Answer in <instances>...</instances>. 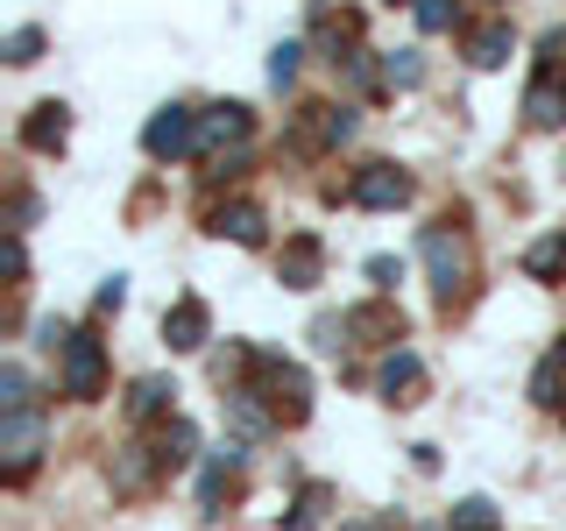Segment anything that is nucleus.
I'll use <instances>...</instances> for the list:
<instances>
[{"label":"nucleus","mask_w":566,"mask_h":531,"mask_svg":"<svg viewBox=\"0 0 566 531\" xmlns=\"http://www.w3.org/2000/svg\"><path fill=\"white\" fill-rule=\"evenodd\" d=\"M255 389H262V404L276 412V425H305L312 418V376L297 362H283V354H270V347H255Z\"/></svg>","instance_id":"nucleus-1"},{"label":"nucleus","mask_w":566,"mask_h":531,"mask_svg":"<svg viewBox=\"0 0 566 531\" xmlns=\"http://www.w3.org/2000/svg\"><path fill=\"white\" fill-rule=\"evenodd\" d=\"M43 460V412H0V468L8 482H29V468Z\"/></svg>","instance_id":"nucleus-2"},{"label":"nucleus","mask_w":566,"mask_h":531,"mask_svg":"<svg viewBox=\"0 0 566 531\" xmlns=\"http://www.w3.org/2000/svg\"><path fill=\"white\" fill-rule=\"evenodd\" d=\"M418 256H424V277H432L439 305H453V291L468 283V241H460L453 227H432V235L418 241Z\"/></svg>","instance_id":"nucleus-3"},{"label":"nucleus","mask_w":566,"mask_h":531,"mask_svg":"<svg viewBox=\"0 0 566 531\" xmlns=\"http://www.w3.org/2000/svg\"><path fill=\"white\" fill-rule=\"evenodd\" d=\"M142 149L156 156V164H177V156L199 149V114L191 106H156L149 128H142Z\"/></svg>","instance_id":"nucleus-4"},{"label":"nucleus","mask_w":566,"mask_h":531,"mask_svg":"<svg viewBox=\"0 0 566 531\" xmlns=\"http://www.w3.org/2000/svg\"><path fill=\"white\" fill-rule=\"evenodd\" d=\"M99 389H106V347L93 341V333H71V341H64V397L93 404Z\"/></svg>","instance_id":"nucleus-5"},{"label":"nucleus","mask_w":566,"mask_h":531,"mask_svg":"<svg viewBox=\"0 0 566 531\" xmlns=\"http://www.w3.org/2000/svg\"><path fill=\"white\" fill-rule=\"evenodd\" d=\"M347 199L368 206V212H397V206H411V177H403L397 164H361L354 185H347Z\"/></svg>","instance_id":"nucleus-6"},{"label":"nucleus","mask_w":566,"mask_h":531,"mask_svg":"<svg viewBox=\"0 0 566 531\" xmlns=\"http://www.w3.org/2000/svg\"><path fill=\"white\" fill-rule=\"evenodd\" d=\"M248 128H255V114H248L241 100L206 106V114H199V156H227V149H241Z\"/></svg>","instance_id":"nucleus-7"},{"label":"nucleus","mask_w":566,"mask_h":531,"mask_svg":"<svg viewBox=\"0 0 566 531\" xmlns=\"http://www.w3.org/2000/svg\"><path fill=\"white\" fill-rule=\"evenodd\" d=\"M354 106H305L297 114V149H340V142H354Z\"/></svg>","instance_id":"nucleus-8"},{"label":"nucleus","mask_w":566,"mask_h":531,"mask_svg":"<svg viewBox=\"0 0 566 531\" xmlns=\"http://www.w3.org/2000/svg\"><path fill=\"white\" fill-rule=\"evenodd\" d=\"M326 277V248H318V235H291L276 256V283L283 291H312V283Z\"/></svg>","instance_id":"nucleus-9"},{"label":"nucleus","mask_w":566,"mask_h":531,"mask_svg":"<svg viewBox=\"0 0 566 531\" xmlns=\"http://www.w3.org/2000/svg\"><path fill=\"white\" fill-rule=\"evenodd\" d=\"M376 389L389 404H418V389H424V362L411 347H389L382 354V368H376Z\"/></svg>","instance_id":"nucleus-10"},{"label":"nucleus","mask_w":566,"mask_h":531,"mask_svg":"<svg viewBox=\"0 0 566 531\" xmlns=\"http://www.w3.org/2000/svg\"><path fill=\"white\" fill-rule=\"evenodd\" d=\"M212 235H220V241H241V248H262L270 220H262L255 199H227V206H212Z\"/></svg>","instance_id":"nucleus-11"},{"label":"nucleus","mask_w":566,"mask_h":531,"mask_svg":"<svg viewBox=\"0 0 566 531\" xmlns=\"http://www.w3.org/2000/svg\"><path fill=\"white\" fill-rule=\"evenodd\" d=\"M164 341H170L177 354H191V347H206V341H212V312L199 305V298H177V305L164 312Z\"/></svg>","instance_id":"nucleus-12"},{"label":"nucleus","mask_w":566,"mask_h":531,"mask_svg":"<svg viewBox=\"0 0 566 531\" xmlns=\"http://www.w3.org/2000/svg\"><path fill=\"white\" fill-rule=\"evenodd\" d=\"M524 121H531V128H559V121H566V79L538 71V79L524 85Z\"/></svg>","instance_id":"nucleus-13"},{"label":"nucleus","mask_w":566,"mask_h":531,"mask_svg":"<svg viewBox=\"0 0 566 531\" xmlns=\"http://www.w3.org/2000/svg\"><path fill=\"white\" fill-rule=\"evenodd\" d=\"M347 341L397 347V341H403V312H389V305H354V312H347Z\"/></svg>","instance_id":"nucleus-14"},{"label":"nucleus","mask_w":566,"mask_h":531,"mask_svg":"<svg viewBox=\"0 0 566 531\" xmlns=\"http://www.w3.org/2000/svg\"><path fill=\"white\" fill-rule=\"evenodd\" d=\"M468 64H482V71H495V64H510V50H517V35H510V22H474L468 29Z\"/></svg>","instance_id":"nucleus-15"},{"label":"nucleus","mask_w":566,"mask_h":531,"mask_svg":"<svg viewBox=\"0 0 566 531\" xmlns=\"http://www.w3.org/2000/svg\"><path fill=\"white\" fill-rule=\"evenodd\" d=\"M149 447H156V460H164V475H170V468H191V454H199V433H191V418H164Z\"/></svg>","instance_id":"nucleus-16"},{"label":"nucleus","mask_w":566,"mask_h":531,"mask_svg":"<svg viewBox=\"0 0 566 531\" xmlns=\"http://www.w3.org/2000/svg\"><path fill=\"white\" fill-rule=\"evenodd\" d=\"M64 135H71V114H64L57 100H43V106L22 121V149H64Z\"/></svg>","instance_id":"nucleus-17"},{"label":"nucleus","mask_w":566,"mask_h":531,"mask_svg":"<svg viewBox=\"0 0 566 531\" xmlns=\"http://www.w3.org/2000/svg\"><path fill=\"white\" fill-rule=\"evenodd\" d=\"M164 475V460H156V447H120V460H114V489L120 496H142Z\"/></svg>","instance_id":"nucleus-18"},{"label":"nucleus","mask_w":566,"mask_h":531,"mask_svg":"<svg viewBox=\"0 0 566 531\" xmlns=\"http://www.w3.org/2000/svg\"><path fill=\"white\" fill-rule=\"evenodd\" d=\"M524 277H538V283H566V235L531 241V248H524Z\"/></svg>","instance_id":"nucleus-19"},{"label":"nucleus","mask_w":566,"mask_h":531,"mask_svg":"<svg viewBox=\"0 0 566 531\" xmlns=\"http://www.w3.org/2000/svg\"><path fill=\"white\" fill-rule=\"evenodd\" d=\"M234 475H241V439H227V447H212V460H206L199 496H206V503H220V489H234Z\"/></svg>","instance_id":"nucleus-20"},{"label":"nucleus","mask_w":566,"mask_h":531,"mask_svg":"<svg viewBox=\"0 0 566 531\" xmlns=\"http://www.w3.org/2000/svg\"><path fill=\"white\" fill-rule=\"evenodd\" d=\"M531 404H545V412H559V404H566V347H553L538 362V376H531Z\"/></svg>","instance_id":"nucleus-21"},{"label":"nucleus","mask_w":566,"mask_h":531,"mask_svg":"<svg viewBox=\"0 0 566 531\" xmlns=\"http://www.w3.org/2000/svg\"><path fill=\"white\" fill-rule=\"evenodd\" d=\"M170 397H177V383H170V376H142V383H135V397H128V418H135V425L164 418V412H170Z\"/></svg>","instance_id":"nucleus-22"},{"label":"nucleus","mask_w":566,"mask_h":531,"mask_svg":"<svg viewBox=\"0 0 566 531\" xmlns=\"http://www.w3.org/2000/svg\"><path fill=\"white\" fill-rule=\"evenodd\" d=\"M326 503H333V489L326 482H305V489H297V503H291V531H318V524H326Z\"/></svg>","instance_id":"nucleus-23"},{"label":"nucleus","mask_w":566,"mask_h":531,"mask_svg":"<svg viewBox=\"0 0 566 531\" xmlns=\"http://www.w3.org/2000/svg\"><path fill=\"white\" fill-rule=\"evenodd\" d=\"M382 85H389V93L424 85V58H418V50H389V58H382Z\"/></svg>","instance_id":"nucleus-24"},{"label":"nucleus","mask_w":566,"mask_h":531,"mask_svg":"<svg viewBox=\"0 0 566 531\" xmlns=\"http://www.w3.org/2000/svg\"><path fill=\"white\" fill-rule=\"evenodd\" d=\"M447 531H495V503H489V496H468V503H453Z\"/></svg>","instance_id":"nucleus-25"},{"label":"nucleus","mask_w":566,"mask_h":531,"mask_svg":"<svg viewBox=\"0 0 566 531\" xmlns=\"http://www.w3.org/2000/svg\"><path fill=\"white\" fill-rule=\"evenodd\" d=\"M297 64H305V43H276L270 50V85H276V93H291V85H297Z\"/></svg>","instance_id":"nucleus-26"},{"label":"nucleus","mask_w":566,"mask_h":531,"mask_svg":"<svg viewBox=\"0 0 566 531\" xmlns=\"http://www.w3.org/2000/svg\"><path fill=\"white\" fill-rule=\"evenodd\" d=\"M418 29H424V35L460 29V0H418Z\"/></svg>","instance_id":"nucleus-27"},{"label":"nucleus","mask_w":566,"mask_h":531,"mask_svg":"<svg viewBox=\"0 0 566 531\" xmlns=\"http://www.w3.org/2000/svg\"><path fill=\"white\" fill-rule=\"evenodd\" d=\"M29 404H35V397H29V376L8 362V368H0V412H29Z\"/></svg>","instance_id":"nucleus-28"},{"label":"nucleus","mask_w":566,"mask_h":531,"mask_svg":"<svg viewBox=\"0 0 566 531\" xmlns=\"http://www.w3.org/2000/svg\"><path fill=\"white\" fill-rule=\"evenodd\" d=\"M43 58V29H14L8 35V64H35Z\"/></svg>","instance_id":"nucleus-29"},{"label":"nucleus","mask_w":566,"mask_h":531,"mask_svg":"<svg viewBox=\"0 0 566 531\" xmlns=\"http://www.w3.org/2000/svg\"><path fill=\"white\" fill-rule=\"evenodd\" d=\"M538 71H553V79H566V29H553L538 43Z\"/></svg>","instance_id":"nucleus-30"},{"label":"nucleus","mask_w":566,"mask_h":531,"mask_svg":"<svg viewBox=\"0 0 566 531\" xmlns=\"http://www.w3.org/2000/svg\"><path fill=\"white\" fill-rule=\"evenodd\" d=\"M93 305H99V312H120V305H128V277H106V283H99V298H93Z\"/></svg>","instance_id":"nucleus-31"},{"label":"nucleus","mask_w":566,"mask_h":531,"mask_svg":"<svg viewBox=\"0 0 566 531\" xmlns=\"http://www.w3.org/2000/svg\"><path fill=\"white\" fill-rule=\"evenodd\" d=\"M368 277H376V291H397V277H403V270H397L389 256H376V262H368Z\"/></svg>","instance_id":"nucleus-32"},{"label":"nucleus","mask_w":566,"mask_h":531,"mask_svg":"<svg viewBox=\"0 0 566 531\" xmlns=\"http://www.w3.org/2000/svg\"><path fill=\"white\" fill-rule=\"evenodd\" d=\"M340 531H397V518H382V510H368V518H347Z\"/></svg>","instance_id":"nucleus-33"}]
</instances>
